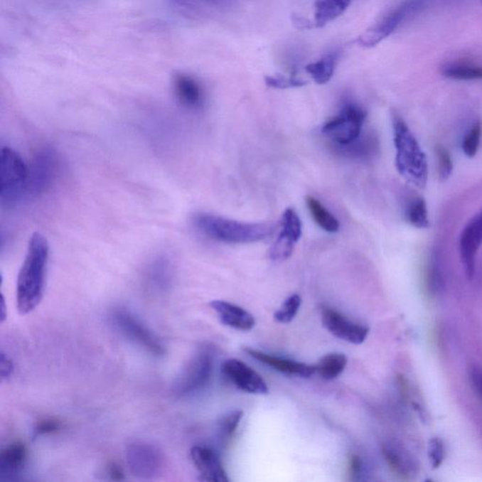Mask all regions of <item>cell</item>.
I'll return each instance as SVG.
<instances>
[{
	"label": "cell",
	"mask_w": 482,
	"mask_h": 482,
	"mask_svg": "<svg viewBox=\"0 0 482 482\" xmlns=\"http://www.w3.org/2000/svg\"><path fill=\"white\" fill-rule=\"evenodd\" d=\"M48 259V241L35 232L28 241L27 254L17 277L16 304L21 316L33 312L42 301Z\"/></svg>",
	"instance_id": "1"
},
{
	"label": "cell",
	"mask_w": 482,
	"mask_h": 482,
	"mask_svg": "<svg viewBox=\"0 0 482 482\" xmlns=\"http://www.w3.org/2000/svg\"><path fill=\"white\" fill-rule=\"evenodd\" d=\"M393 130L397 172L414 187L425 188L429 173L425 153L408 124L397 113L393 115Z\"/></svg>",
	"instance_id": "2"
},
{
	"label": "cell",
	"mask_w": 482,
	"mask_h": 482,
	"mask_svg": "<svg viewBox=\"0 0 482 482\" xmlns=\"http://www.w3.org/2000/svg\"><path fill=\"white\" fill-rule=\"evenodd\" d=\"M193 223L209 239L232 244L257 242L271 236L275 228L272 223H240L208 213L196 214Z\"/></svg>",
	"instance_id": "3"
},
{
	"label": "cell",
	"mask_w": 482,
	"mask_h": 482,
	"mask_svg": "<svg viewBox=\"0 0 482 482\" xmlns=\"http://www.w3.org/2000/svg\"><path fill=\"white\" fill-rule=\"evenodd\" d=\"M28 164L16 151L5 146L0 151V201L11 208L26 198Z\"/></svg>",
	"instance_id": "4"
},
{
	"label": "cell",
	"mask_w": 482,
	"mask_h": 482,
	"mask_svg": "<svg viewBox=\"0 0 482 482\" xmlns=\"http://www.w3.org/2000/svg\"><path fill=\"white\" fill-rule=\"evenodd\" d=\"M60 173V159L56 151L45 147L34 154L28 164L26 198H36L50 190Z\"/></svg>",
	"instance_id": "5"
},
{
	"label": "cell",
	"mask_w": 482,
	"mask_h": 482,
	"mask_svg": "<svg viewBox=\"0 0 482 482\" xmlns=\"http://www.w3.org/2000/svg\"><path fill=\"white\" fill-rule=\"evenodd\" d=\"M365 118L367 113L358 105L345 104L336 117L325 123L322 133L335 144L336 147L347 146L361 137Z\"/></svg>",
	"instance_id": "6"
},
{
	"label": "cell",
	"mask_w": 482,
	"mask_h": 482,
	"mask_svg": "<svg viewBox=\"0 0 482 482\" xmlns=\"http://www.w3.org/2000/svg\"><path fill=\"white\" fill-rule=\"evenodd\" d=\"M110 321L118 332L152 355L164 356L166 353L158 336L129 310L115 309L110 314Z\"/></svg>",
	"instance_id": "7"
},
{
	"label": "cell",
	"mask_w": 482,
	"mask_h": 482,
	"mask_svg": "<svg viewBox=\"0 0 482 482\" xmlns=\"http://www.w3.org/2000/svg\"><path fill=\"white\" fill-rule=\"evenodd\" d=\"M126 460L130 473L139 480H153L166 467L164 453L153 444L137 441L126 449Z\"/></svg>",
	"instance_id": "8"
},
{
	"label": "cell",
	"mask_w": 482,
	"mask_h": 482,
	"mask_svg": "<svg viewBox=\"0 0 482 482\" xmlns=\"http://www.w3.org/2000/svg\"><path fill=\"white\" fill-rule=\"evenodd\" d=\"M213 351L202 348L186 365L173 385V393L184 397L204 388L210 379L214 364Z\"/></svg>",
	"instance_id": "9"
},
{
	"label": "cell",
	"mask_w": 482,
	"mask_h": 482,
	"mask_svg": "<svg viewBox=\"0 0 482 482\" xmlns=\"http://www.w3.org/2000/svg\"><path fill=\"white\" fill-rule=\"evenodd\" d=\"M423 0H408L385 17L382 21L360 35L357 43L363 48H373L390 36L400 25L421 7Z\"/></svg>",
	"instance_id": "10"
},
{
	"label": "cell",
	"mask_w": 482,
	"mask_h": 482,
	"mask_svg": "<svg viewBox=\"0 0 482 482\" xmlns=\"http://www.w3.org/2000/svg\"><path fill=\"white\" fill-rule=\"evenodd\" d=\"M321 321L323 326L333 336L348 343L354 345L364 343L370 333V329L367 326L350 321L330 307L322 309Z\"/></svg>",
	"instance_id": "11"
},
{
	"label": "cell",
	"mask_w": 482,
	"mask_h": 482,
	"mask_svg": "<svg viewBox=\"0 0 482 482\" xmlns=\"http://www.w3.org/2000/svg\"><path fill=\"white\" fill-rule=\"evenodd\" d=\"M222 373L240 390L254 395L269 393L265 380L245 363L237 359L226 360L222 365Z\"/></svg>",
	"instance_id": "12"
},
{
	"label": "cell",
	"mask_w": 482,
	"mask_h": 482,
	"mask_svg": "<svg viewBox=\"0 0 482 482\" xmlns=\"http://www.w3.org/2000/svg\"><path fill=\"white\" fill-rule=\"evenodd\" d=\"M301 237L300 217L292 208H287L282 219V230L269 251V257L274 261L289 259L295 244Z\"/></svg>",
	"instance_id": "13"
},
{
	"label": "cell",
	"mask_w": 482,
	"mask_h": 482,
	"mask_svg": "<svg viewBox=\"0 0 482 482\" xmlns=\"http://www.w3.org/2000/svg\"><path fill=\"white\" fill-rule=\"evenodd\" d=\"M482 245V211L464 228L460 237V255L466 277L471 280L476 271V257Z\"/></svg>",
	"instance_id": "14"
},
{
	"label": "cell",
	"mask_w": 482,
	"mask_h": 482,
	"mask_svg": "<svg viewBox=\"0 0 482 482\" xmlns=\"http://www.w3.org/2000/svg\"><path fill=\"white\" fill-rule=\"evenodd\" d=\"M191 461L198 470L200 480L209 482H229L219 455L215 450L204 446L191 449Z\"/></svg>",
	"instance_id": "15"
},
{
	"label": "cell",
	"mask_w": 482,
	"mask_h": 482,
	"mask_svg": "<svg viewBox=\"0 0 482 482\" xmlns=\"http://www.w3.org/2000/svg\"><path fill=\"white\" fill-rule=\"evenodd\" d=\"M172 85L174 98L184 109L198 110L204 106V89L196 78L178 73L173 75Z\"/></svg>",
	"instance_id": "16"
},
{
	"label": "cell",
	"mask_w": 482,
	"mask_h": 482,
	"mask_svg": "<svg viewBox=\"0 0 482 482\" xmlns=\"http://www.w3.org/2000/svg\"><path fill=\"white\" fill-rule=\"evenodd\" d=\"M144 280L147 289L154 294H165L172 287L173 266L168 257H158L147 266Z\"/></svg>",
	"instance_id": "17"
},
{
	"label": "cell",
	"mask_w": 482,
	"mask_h": 482,
	"mask_svg": "<svg viewBox=\"0 0 482 482\" xmlns=\"http://www.w3.org/2000/svg\"><path fill=\"white\" fill-rule=\"evenodd\" d=\"M244 351H246L250 356L262 363V364L274 368V370L279 371V373L286 374V375L309 378V377L316 373L315 365H306L304 363L282 358V357L272 355V354L255 350V348H244Z\"/></svg>",
	"instance_id": "18"
},
{
	"label": "cell",
	"mask_w": 482,
	"mask_h": 482,
	"mask_svg": "<svg viewBox=\"0 0 482 482\" xmlns=\"http://www.w3.org/2000/svg\"><path fill=\"white\" fill-rule=\"evenodd\" d=\"M210 306L226 326L240 331H251L255 327L254 316L236 304L225 301H213Z\"/></svg>",
	"instance_id": "19"
},
{
	"label": "cell",
	"mask_w": 482,
	"mask_h": 482,
	"mask_svg": "<svg viewBox=\"0 0 482 482\" xmlns=\"http://www.w3.org/2000/svg\"><path fill=\"white\" fill-rule=\"evenodd\" d=\"M28 459V449L21 442L9 444L0 452V477L1 480H11L18 475L25 467Z\"/></svg>",
	"instance_id": "20"
},
{
	"label": "cell",
	"mask_w": 482,
	"mask_h": 482,
	"mask_svg": "<svg viewBox=\"0 0 482 482\" xmlns=\"http://www.w3.org/2000/svg\"><path fill=\"white\" fill-rule=\"evenodd\" d=\"M386 463L392 471L400 477L408 478L415 473V461L410 453L400 444L388 442L382 446Z\"/></svg>",
	"instance_id": "21"
},
{
	"label": "cell",
	"mask_w": 482,
	"mask_h": 482,
	"mask_svg": "<svg viewBox=\"0 0 482 482\" xmlns=\"http://www.w3.org/2000/svg\"><path fill=\"white\" fill-rule=\"evenodd\" d=\"M351 4V0H316L314 13V27L323 28L342 16Z\"/></svg>",
	"instance_id": "22"
},
{
	"label": "cell",
	"mask_w": 482,
	"mask_h": 482,
	"mask_svg": "<svg viewBox=\"0 0 482 482\" xmlns=\"http://www.w3.org/2000/svg\"><path fill=\"white\" fill-rule=\"evenodd\" d=\"M306 205L309 207L311 216L319 227L328 233H336L341 227L338 220L329 210L324 208L315 197L307 196Z\"/></svg>",
	"instance_id": "23"
},
{
	"label": "cell",
	"mask_w": 482,
	"mask_h": 482,
	"mask_svg": "<svg viewBox=\"0 0 482 482\" xmlns=\"http://www.w3.org/2000/svg\"><path fill=\"white\" fill-rule=\"evenodd\" d=\"M336 60H338V54H327L326 56L322 57L321 60L306 65V71L316 84L323 85V84L329 82L331 78L333 77L336 70Z\"/></svg>",
	"instance_id": "24"
},
{
	"label": "cell",
	"mask_w": 482,
	"mask_h": 482,
	"mask_svg": "<svg viewBox=\"0 0 482 482\" xmlns=\"http://www.w3.org/2000/svg\"><path fill=\"white\" fill-rule=\"evenodd\" d=\"M347 364L348 358L345 354H327L322 357L315 365L316 373H318L325 380H333L341 375Z\"/></svg>",
	"instance_id": "25"
},
{
	"label": "cell",
	"mask_w": 482,
	"mask_h": 482,
	"mask_svg": "<svg viewBox=\"0 0 482 482\" xmlns=\"http://www.w3.org/2000/svg\"><path fill=\"white\" fill-rule=\"evenodd\" d=\"M406 220L418 229L428 228L429 225L428 208L423 197L412 196L405 208Z\"/></svg>",
	"instance_id": "26"
},
{
	"label": "cell",
	"mask_w": 482,
	"mask_h": 482,
	"mask_svg": "<svg viewBox=\"0 0 482 482\" xmlns=\"http://www.w3.org/2000/svg\"><path fill=\"white\" fill-rule=\"evenodd\" d=\"M442 74L451 80H482V68L470 63H449L442 68Z\"/></svg>",
	"instance_id": "27"
},
{
	"label": "cell",
	"mask_w": 482,
	"mask_h": 482,
	"mask_svg": "<svg viewBox=\"0 0 482 482\" xmlns=\"http://www.w3.org/2000/svg\"><path fill=\"white\" fill-rule=\"evenodd\" d=\"M443 286L444 276L439 258L437 255H434L427 269V286L432 295H437L443 289Z\"/></svg>",
	"instance_id": "28"
},
{
	"label": "cell",
	"mask_w": 482,
	"mask_h": 482,
	"mask_svg": "<svg viewBox=\"0 0 482 482\" xmlns=\"http://www.w3.org/2000/svg\"><path fill=\"white\" fill-rule=\"evenodd\" d=\"M301 306L300 295L293 294L282 304L280 309L274 314V318L279 323L286 324L294 319Z\"/></svg>",
	"instance_id": "29"
},
{
	"label": "cell",
	"mask_w": 482,
	"mask_h": 482,
	"mask_svg": "<svg viewBox=\"0 0 482 482\" xmlns=\"http://www.w3.org/2000/svg\"><path fill=\"white\" fill-rule=\"evenodd\" d=\"M482 136V124L480 121L476 122L464 136L463 141V151L467 158H474L480 148Z\"/></svg>",
	"instance_id": "30"
},
{
	"label": "cell",
	"mask_w": 482,
	"mask_h": 482,
	"mask_svg": "<svg viewBox=\"0 0 482 482\" xmlns=\"http://www.w3.org/2000/svg\"><path fill=\"white\" fill-rule=\"evenodd\" d=\"M243 417V412L236 410L231 412L230 414L225 415V417L220 420L219 423L220 437L223 441L227 442L229 439L236 432L237 427H239L241 418Z\"/></svg>",
	"instance_id": "31"
},
{
	"label": "cell",
	"mask_w": 482,
	"mask_h": 482,
	"mask_svg": "<svg viewBox=\"0 0 482 482\" xmlns=\"http://www.w3.org/2000/svg\"><path fill=\"white\" fill-rule=\"evenodd\" d=\"M435 154L438 161V176L441 181H446L453 172V161L451 156L443 145L435 147Z\"/></svg>",
	"instance_id": "32"
},
{
	"label": "cell",
	"mask_w": 482,
	"mask_h": 482,
	"mask_svg": "<svg viewBox=\"0 0 482 482\" xmlns=\"http://www.w3.org/2000/svg\"><path fill=\"white\" fill-rule=\"evenodd\" d=\"M428 456L432 469H438L442 466L445 460L446 449L445 444L441 438L434 437L429 441Z\"/></svg>",
	"instance_id": "33"
},
{
	"label": "cell",
	"mask_w": 482,
	"mask_h": 482,
	"mask_svg": "<svg viewBox=\"0 0 482 482\" xmlns=\"http://www.w3.org/2000/svg\"><path fill=\"white\" fill-rule=\"evenodd\" d=\"M267 85L274 89L299 88L306 85V81L296 77H284V75H267L265 77Z\"/></svg>",
	"instance_id": "34"
},
{
	"label": "cell",
	"mask_w": 482,
	"mask_h": 482,
	"mask_svg": "<svg viewBox=\"0 0 482 482\" xmlns=\"http://www.w3.org/2000/svg\"><path fill=\"white\" fill-rule=\"evenodd\" d=\"M62 429V423L56 418H43L38 421L33 429V437H43L59 432Z\"/></svg>",
	"instance_id": "35"
},
{
	"label": "cell",
	"mask_w": 482,
	"mask_h": 482,
	"mask_svg": "<svg viewBox=\"0 0 482 482\" xmlns=\"http://www.w3.org/2000/svg\"><path fill=\"white\" fill-rule=\"evenodd\" d=\"M363 463L359 456L353 455L350 458V464H348V476L350 480L356 481L360 480V476L362 475Z\"/></svg>",
	"instance_id": "36"
},
{
	"label": "cell",
	"mask_w": 482,
	"mask_h": 482,
	"mask_svg": "<svg viewBox=\"0 0 482 482\" xmlns=\"http://www.w3.org/2000/svg\"><path fill=\"white\" fill-rule=\"evenodd\" d=\"M14 371V364L10 357L6 355V353H1L0 355V376L2 380L10 378Z\"/></svg>",
	"instance_id": "37"
},
{
	"label": "cell",
	"mask_w": 482,
	"mask_h": 482,
	"mask_svg": "<svg viewBox=\"0 0 482 482\" xmlns=\"http://www.w3.org/2000/svg\"><path fill=\"white\" fill-rule=\"evenodd\" d=\"M107 474H109L110 480L120 481L124 478V473L118 464L114 463L110 464L109 468H107Z\"/></svg>",
	"instance_id": "38"
},
{
	"label": "cell",
	"mask_w": 482,
	"mask_h": 482,
	"mask_svg": "<svg viewBox=\"0 0 482 482\" xmlns=\"http://www.w3.org/2000/svg\"><path fill=\"white\" fill-rule=\"evenodd\" d=\"M2 313H1V321H4L6 318V306L4 297L2 296V306H1Z\"/></svg>",
	"instance_id": "39"
}]
</instances>
